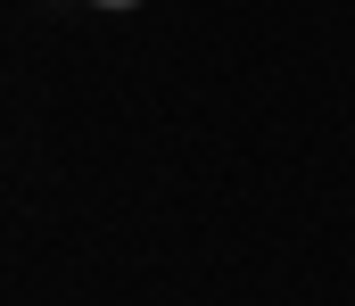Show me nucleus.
<instances>
[{
	"instance_id": "nucleus-1",
	"label": "nucleus",
	"mask_w": 355,
	"mask_h": 306,
	"mask_svg": "<svg viewBox=\"0 0 355 306\" xmlns=\"http://www.w3.org/2000/svg\"><path fill=\"white\" fill-rule=\"evenodd\" d=\"M91 8H141V0H91Z\"/></svg>"
}]
</instances>
